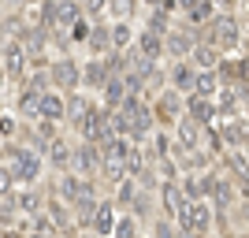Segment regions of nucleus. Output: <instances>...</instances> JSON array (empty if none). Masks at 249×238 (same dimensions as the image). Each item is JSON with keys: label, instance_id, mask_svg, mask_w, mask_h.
<instances>
[{"label": "nucleus", "instance_id": "obj_1", "mask_svg": "<svg viewBox=\"0 0 249 238\" xmlns=\"http://www.w3.org/2000/svg\"><path fill=\"white\" fill-rule=\"evenodd\" d=\"M0 164L8 167L11 179L22 183V186H37V183H41V171H45L41 153H34V149H26V145H15V142L0 145Z\"/></svg>", "mask_w": 249, "mask_h": 238}, {"label": "nucleus", "instance_id": "obj_2", "mask_svg": "<svg viewBox=\"0 0 249 238\" xmlns=\"http://www.w3.org/2000/svg\"><path fill=\"white\" fill-rule=\"evenodd\" d=\"M205 41L219 52V56H231L234 49L246 45V30H242V19L234 15H212L205 22Z\"/></svg>", "mask_w": 249, "mask_h": 238}, {"label": "nucleus", "instance_id": "obj_3", "mask_svg": "<svg viewBox=\"0 0 249 238\" xmlns=\"http://www.w3.org/2000/svg\"><path fill=\"white\" fill-rule=\"evenodd\" d=\"M45 71H49V90L74 93L82 86V63L74 60V56H56V60H49Z\"/></svg>", "mask_w": 249, "mask_h": 238}, {"label": "nucleus", "instance_id": "obj_4", "mask_svg": "<svg viewBox=\"0 0 249 238\" xmlns=\"http://www.w3.org/2000/svg\"><path fill=\"white\" fill-rule=\"evenodd\" d=\"M216 134L223 138V149H246L249 145V127H246V112H216L212 115Z\"/></svg>", "mask_w": 249, "mask_h": 238}, {"label": "nucleus", "instance_id": "obj_5", "mask_svg": "<svg viewBox=\"0 0 249 238\" xmlns=\"http://www.w3.org/2000/svg\"><path fill=\"white\" fill-rule=\"evenodd\" d=\"M175 227L182 235H212V205L208 201H186L175 216Z\"/></svg>", "mask_w": 249, "mask_h": 238}, {"label": "nucleus", "instance_id": "obj_6", "mask_svg": "<svg viewBox=\"0 0 249 238\" xmlns=\"http://www.w3.org/2000/svg\"><path fill=\"white\" fill-rule=\"evenodd\" d=\"M149 112H153V123L160 127V130H171V127L182 119V93H175V90H160L156 101L149 104Z\"/></svg>", "mask_w": 249, "mask_h": 238}, {"label": "nucleus", "instance_id": "obj_7", "mask_svg": "<svg viewBox=\"0 0 249 238\" xmlns=\"http://www.w3.org/2000/svg\"><path fill=\"white\" fill-rule=\"evenodd\" d=\"M74 130H78V138H82V142H93V145H101L104 138H112L108 108H101V104H89V112L82 115V123L74 127Z\"/></svg>", "mask_w": 249, "mask_h": 238}, {"label": "nucleus", "instance_id": "obj_8", "mask_svg": "<svg viewBox=\"0 0 249 238\" xmlns=\"http://www.w3.org/2000/svg\"><path fill=\"white\" fill-rule=\"evenodd\" d=\"M97 167H101V153H97L93 142L71 145V164H67V171H74L78 179H97Z\"/></svg>", "mask_w": 249, "mask_h": 238}, {"label": "nucleus", "instance_id": "obj_9", "mask_svg": "<svg viewBox=\"0 0 249 238\" xmlns=\"http://www.w3.org/2000/svg\"><path fill=\"white\" fill-rule=\"evenodd\" d=\"M0 71L8 74L11 82H19L22 74L30 71V56H26V49H22L15 37H11V41L4 45V52H0Z\"/></svg>", "mask_w": 249, "mask_h": 238}, {"label": "nucleus", "instance_id": "obj_10", "mask_svg": "<svg viewBox=\"0 0 249 238\" xmlns=\"http://www.w3.org/2000/svg\"><path fill=\"white\" fill-rule=\"evenodd\" d=\"M201 26H190V30H171L164 34V56H171V60H186L190 49H194V41H201Z\"/></svg>", "mask_w": 249, "mask_h": 238}, {"label": "nucleus", "instance_id": "obj_11", "mask_svg": "<svg viewBox=\"0 0 249 238\" xmlns=\"http://www.w3.org/2000/svg\"><path fill=\"white\" fill-rule=\"evenodd\" d=\"M219 78V86H249L246 74H249V63L246 56H219V63L212 67Z\"/></svg>", "mask_w": 249, "mask_h": 238}, {"label": "nucleus", "instance_id": "obj_12", "mask_svg": "<svg viewBox=\"0 0 249 238\" xmlns=\"http://www.w3.org/2000/svg\"><path fill=\"white\" fill-rule=\"evenodd\" d=\"M82 19V4L78 0H49V30H67L71 22Z\"/></svg>", "mask_w": 249, "mask_h": 238}, {"label": "nucleus", "instance_id": "obj_13", "mask_svg": "<svg viewBox=\"0 0 249 238\" xmlns=\"http://www.w3.org/2000/svg\"><path fill=\"white\" fill-rule=\"evenodd\" d=\"M8 201L15 205V212H19V216L26 220V216H34V212H41L45 194H41L37 186H22V183H19V186L11 190V197H8Z\"/></svg>", "mask_w": 249, "mask_h": 238}, {"label": "nucleus", "instance_id": "obj_14", "mask_svg": "<svg viewBox=\"0 0 249 238\" xmlns=\"http://www.w3.org/2000/svg\"><path fill=\"white\" fill-rule=\"evenodd\" d=\"M19 22L22 30H49V0H22Z\"/></svg>", "mask_w": 249, "mask_h": 238}, {"label": "nucleus", "instance_id": "obj_15", "mask_svg": "<svg viewBox=\"0 0 249 238\" xmlns=\"http://www.w3.org/2000/svg\"><path fill=\"white\" fill-rule=\"evenodd\" d=\"M156 205H160V212H156V216L175 220V216H178V208L186 205V197H182L178 183H160V186H156Z\"/></svg>", "mask_w": 249, "mask_h": 238}, {"label": "nucleus", "instance_id": "obj_16", "mask_svg": "<svg viewBox=\"0 0 249 238\" xmlns=\"http://www.w3.org/2000/svg\"><path fill=\"white\" fill-rule=\"evenodd\" d=\"M182 115H186V119H194L197 127H208V123H212V115H216V108H212V97L186 93V97H182Z\"/></svg>", "mask_w": 249, "mask_h": 238}, {"label": "nucleus", "instance_id": "obj_17", "mask_svg": "<svg viewBox=\"0 0 249 238\" xmlns=\"http://www.w3.org/2000/svg\"><path fill=\"white\" fill-rule=\"evenodd\" d=\"M41 212L49 216V223L56 227V235H63V231H74V220H71V205H63L60 197L45 194V205H41Z\"/></svg>", "mask_w": 249, "mask_h": 238}, {"label": "nucleus", "instance_id": "obj_18", "mask_svg": "<svg viewBox=\"0 0 249 238\" xmlns=\"http://www.w3.org/2000/svg\"><path fill=\"white\" fill-rule=\"evenodd\" d=\"M115 216H119V208L112 205V197H97V208H93V216H89V231L101 235V238H108Z\"/></svg>", "mask_w": 249, "mask_h": 238}, {"label": "nucleus", "instance_id": "obj_19", "mask_svg": "<svg viewBox=\"0 0 249 238\" xmlns=\"http://www.w3.org/2000/svg\"><path fill=\"white\" fill-rule=\"evenodd\" d=\"M194 78H197V71H194L186 60H175L171 67H167V86H171L175 93H182V97L194 93Z\"/></svg>", "mask_w": 249, "mask_h": 238}, {"label": "nucleus", "instance_id": "obj_20", "mask_svg": "<svg viewBox=\"0 0 249 238\" xmlns=\"http://www.w3.org/2000/svg\"><path fill=\"white\" fill-rule=\"evenodd\" d=\"M37 119H49V123H60L63 119V93L60 90H45L37 97Z\"/></svg>", "mask_w": 249, "mask_h": 238}, {"label": "nucleus", "instance_id": "obj_21", "mask_svg": "<svg viewBox=\"0 0 249 238\" xmlns=\"http://www.w3.org/2000/svg\"><path fill=\"white\" fill-rule=\"evenodd\" d=\"M41 160H49L52 171H67V164H71V142H67V138H52V142L45 145Z\"/></svg>", "mask_w": 249, "mask_h": 238}, {"label": "nucleus", "instance_id": "obj_22", "mask_svg": "<svg viewBox=\"0 0 249 238\" xmlns=\"http://www.w3.org/2000/svg\"><path fill=\"white\" fill-rule=\"evenodd\" d=\"M89 97L86 93H78V90H74V93H63V123H71V127H78L82 123V115L89 112Z\"/></svg>", "mask_w": 249, "mask_h": 238}, {"label": "nucleus", "instance_id": "obj_23", "mask_svg": "<svg viewBox=\"0 0 249 238\" xmlns=\"http://www.w3.org/2000/svg\"><path fill=\"white\" fill-rule=\"evenodd\" d=\"M186 63L194 67V71H212L219 63V52L212 49L208 41H194V49H190V56H186Z\"/></svg>", "mask_w": 249, "mask_h": 238}, {"label": "nucleus", "instance_id": "obj_24", "mask_svg": "<svg viewBox=\"0 0 249 238\" xmlns=\"http://www.w3.org/2000/svg\"><path fill=\"white\" fill-rule=\"evenodd\" d=\"M142 74V93H160V90H167V71L160 67V63H149L145 71H138Z\"/></svg>", "mask_w": 249, "mask_h": 238}, {"label": "nucleus", "instance_id": "obj_25", "mask_svg": "<svg viewBox=\"0 0 249 238\" xmlns=\"http://www.w3.org/2000/svg\"><path fill=\"white\" fill-rule=\"evenodd\" d=\"M153 205H156V197L149 194V190H138V194H134V201H130V208H126V212H130V216H134L138 223H142V220L149 223V220L156 216V208H153Z\"/></svg>", "mask_w": 249, "mask_h": 238}, {"label": "nucleus", "instance_id": "obj_26", "mask_svg": "<svg viewBox=\"0 0 249 238\" xmlns=\"http://www.w3.org/2000/svg\"><path fill=\"white\" fill-rule=\"evenodd\" d=\"M101 97H104V104H101V108H108V112H112V108H119V104L126 101L123 78H119V74H112V78H108V82L101 86Z\"/></svg>", "mask_w": 249, "mask_h": 238}, {"label": "nucleus", "instance_id": "obj_27", "mask_svg": "<svg viewBox=\"0 0 249 238\" xmlns=\"http://www.w3.org/2000/svg\"><path fill=\"white\" fill-rule=\"evenodd\" d=\"M108 78H112V74H108V67H104L101 60H86V67H82V86L86 90H101Z\"/></svg>", "mask_w": 249, "mask_h": 238}, {"label": "nucleus", "instance_id": "obj_28", "mask_svg": "<svg viewBox=\"0 0 249 238\" xmlns=\"http://www.w3.org/2000/svg\"><path fill=\"white\" fill-rule=\"evenodd\" d=\"M108 238H142V223H138L130 212H119L112 231H108Z\"/></svg>", "mask_w": 249, "mask_h": 238}, {"label": "nucleus", "instance_id": "obj_29", "mask_svg": "<svg viewBox=\"0 0 249 238\" xmlns=\"http://www.w3.org/2000/svg\"><path fill=\"white\" fill-rule=\"evenodd\" d=\"M108 45L115 52H126V45H134V26L130 22H112L108 26Z\"/></svg>", "mask_w": 249, "mask_h": 238}, {"label": "nucleus", "instance_id": "obj_30", "mask_svg": "<svg viewBox=\"0 0 249 238\" xmlns=\"http://www.w3.org/2000/svg\"><path fill=\"white\" fill-rule=\"evenodd\" d=\"M86 49L93 52V60H101L104 52L112 49V45H108V26H89V34H86Z\"/></svg>", "mask_w": 249, "mask_h": 238}, {"label": "nucleus", "instance_id": "obj_31", "mask_svg": "<svg viewBox=\"0 0 249 238\" xmlns=\"http://www.w3.org/2000/svg\"><path fill=\"white\" fill-rule=\"evenodd\" d=\"M134 194H138V183H134V179H123V183H115V186H112V194H108V197H112L115 208H130Z\"/></svg>", "mask_w": 249, "mask_h": 238}, {"label": "nucleus", "instance_id": "obj_32", "mask_svg": "<svg viewBox=\"0 0 249 238\" xmlns=\"http://www.w3.org/2000/svg\"><path fill=\"white\" fill-rule=\"evenodd\" d=\"M175 22H171V15L167 11H160V8H149V22H145V30L149 34H156V37H164L167 30H171Z\"/></svg>", "mask_w": 249, "mask_h": 238}, {"label": "nucleus", "instance_id": "obj_33", "mask_svg": "<svg viewBox=\"0 0 249 238\" xmlns=\"http://www.w3.org/2000/svg\"><path fill=\"white\" fill-rule=\"evenodd\" d=\"M149 231H153V238H186L182 231L175 227V220H164V216L149 220Z\"/></svg>", "mask_w": 249, "mask_h": 238}, {"label": "nucleus", "instance_id": "obj_34", "mask_svg": "<svg viewBox=\"0 0 249 238\" xmlns=\"http://www.w3.org/2000/svg\"><path fill=\"white\" fill-rule=\"evenodd\" d=\"M212 15H216V4H212V0H197V4H194V8L186 11L190 26H205V22L212 19Z\"/></svg>", "mask_w": 249, "mask_h": 238}, {"label": "nucleus", "instance_id": "obj_35", "mask_svg": "<svg viewBox=\"0 0 249 238\" xmlns=\"http://www.w3.org/2000/svg\"><path fill=\"white\" fill-rule=\"evenodd\" d=\"M219 90V78H216V71H197V78H194V93H201V97H212Z\"/></svg>", "mask_w": 249, "mask_h": 238}, {"label": "nucleus", "instance_id": "obj_36", "mask_svg": "<svg viewBox=\"0 0 249 238\" xmlns=\"http://www.w3.org/2000/svg\"><path fill=\"white\" fill-rule=\"evenodd\" d=\"M134 0H108V15H115V22H130V15H134Z\"/></svg>", "mask_w": 249, "mask_h": 238}, {"label": "nucleus", "instance_id": "obj_37", "mask_svg": "<svg viewBox=\"0 0 249 238\" xmlns=\"http://www.w3.org/2000/svg\"><path fill=\"white\" fill-rule=\"evenodd\" d=\"M19 223H22V216L15 212V205H11L8 197H4V201H0V231H8V227H19Z\"/></svg>", "mask_w": 249, "mask_h": 238}, {"label": "nucleus", "instance_id": "obj_38", "mask_svg": "<svg viewBox=\"0 0 249 238\" xmlns=\"http://www.w3.org/2000/svg\"><path fill=\"white\" fill-rule=\"evenodd\" d=\"M78 4H82V15H93V19L108 15V0H78Z\"/></svg>", "mask_w": 249, "mask_h": 238}, {"label": "nucleus", "instance_id": "obj_39", "mask_svg": "<svg viewBox=\"0 0 249 238\" xmlns=\"http://www.w3.org/2000/svg\"><path fill=\"white\" fill-rule=\"evenodd\" d=\"M15 134H19V123H15V115H4V112H0V138H4V142H11Z\"/></svg>", "mask_w": 249, "mask_h": 238}, {"label": "nucleus", "instance_id": "obj_40", "mask_svg": "<svg viewBox=\"0 0 249 238\" xmlns=\"http://www.w3.org/2000/svg\"><path fill=\"white\" fill-rule=\"evenodd\" d=\"M19 186V183H15V179H11V171L4 164H0V201H4V197H11V190Z\"/></svg>", "mask_w": 249, "mask_h": 238}, {"label": "nucleus", "instance_id": "obj_41", "mask_svg": "<svg viewBox=\"0 0 249 238\" xmlns=\"http://www.w3.org/2000/svg\"><path fill=\"white\" fill-rule=\"evenodd\" d=\"M67 30H71V41H86V34H89V22H86V15H82L78 22H71Z\"/></svg>", "mask_w": 249, "mask_h": 238}, {"label": "nucleus", "instance_id": "obj_42", "mask_svg": "<svg viewBox=\"0 0 249 238\" xmlns=\"http://www.w3.org/2000/svg\"><path fill=\"white\" fill-rule=\"evenodd\" d=\"M63 238H101V235H93V231H63Z\"/></svg>", "mask_w": 249, "mask_h": 238}, {"label": "nucleus", "instance_id": "obj_43", "mask_svg": "<svg viewBox=\"0 0 249 238\" xmlns=\"http://www.w3.org/2000/svg\"><path fill=\"white\" fill-rule=\"evenodd\" d=\"M22 238H56V235H37V231H26Z\"/></svg>", "mask_w": 249, "mask_h": 238}, {"label": "nucleus", "instance_id": "obj_44", "mask_svg": "<svg viewBox=\"0 0 249 238\" xmlns=\"http://www.w3.org/2000/svg\"><path fill=\"white\" fill-rule=\"evenodd\" d=\"M142 4H145V8H156V4H160V0H142Z\"/></svg>", "mask_w": 249, "mask_h": 238}, {"label": "nucleus", "instance_id": "obj_45", "mask_svg": "<svg viewBox=\"0 0 249 238\" xmlns=\"http://www.w3.org/2000/svg\"><path fill=\"white\" fill-rule=\"evenodd\" d=\"M186 238H212V235H186Z\"/></svg>", "mask_w": 249, "mask_h": 238}, {"label": "nucleus", "instance_id": "obj_46", "mask_svg": "<svg viewBox=\"0 0 249 238\" xmlns=\"http://www.w3.org/2000/svg\"><path fill=\"white\" fill-rule=\"evenodd\" d=\"M8 4H22V0H8Z\"/></svg>", "mask_w": 249, "mask_h": 238}]
</instances>
